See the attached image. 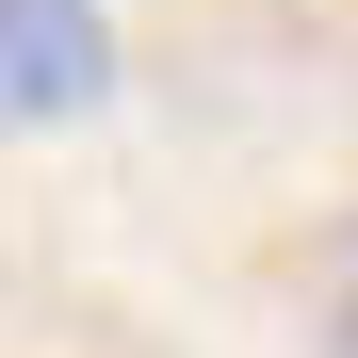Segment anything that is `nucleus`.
Here are the masks:
<instances>
[{
	"instance_id": "1",
	"label": "nucleus",
	"mask_w": 358,
	"mask_h": 358,
	"mask_svg": "<svg viewBox=\"0 0 358 358\" xmlns=\"http://www.w3.org/2000/svg\"><path fill=\"white\" fill-rule=\"evenodd\" d=\"M114 98V17L98 0H0V131H66Z\"/></svg>"
},
{
	"instance_id": "2",
	"label": "nucleus",
	"mask_w": 358,
	"mask_h": 358,
	"mask_svg": "<svg viewBox=\"0 0 358 358\" xmlns=\"http://www.w3.org/2000/svg\"><path fill=\"white\" fill-rule=\"evenodd\" d=\"M310 293H326V326L358 342V228H326V245H310Z\"/></svg>"
}]
</instances>
